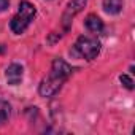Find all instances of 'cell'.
<instances>
[{
  "instance_id": "obj_1",
  "label": "cell",
  "mask_w": 135,
  "mask_h": 135,
  "mask_svg": "<svg viewBox=\"0 0 135 135\" xmlns=\"http://www.w3.org/2000/svg\"><path fill=\"white\" fill-rule=\"evenodd\" d=\"M70 75H72V67L64 59L56 57L51 64V70H49L48 76L43 78V81L38 86L40 95L41 97H52L54 94H57L60 91V88L64 86V83L69 80Z\"/></svg>"
},
{
  "instance_id": "obj_2",
  "label": "cell",
  "mask_w": 135,
  "mask_h": 135,
  "mask_svg": "<svg viewBox=\"0 0 135 135\" xmlns=\"http://www.w3.org/2000/svg\"><path fill=\"white\" fill-rule=\"evenodd\" d=\"M35 16H37V8L30 2H27V0H22L19 3L18 13L11 18V22H10V27H11L13 33H16V35L24 33Z\"/></svg>"
},
{
  "instance_id": "obj_3",
  "label": "cell",
  "mask_w": 135,
  "mask_h": 135,
  "mask_svg": "<svg viewBox=\"0 0 135 135\" xmlns=\"http://www.w3.org/2000/svg\"><path fill=\"white\" fill-rule=\"evenodd\" d=\"M75 52L86 60H94L100 52V41L95 37L81 35L75 43Z\"/></svg>"
},
{
  "instance_id": "obj_4",
  "label": "cell",
  "mask_w": 135,
  "mask_h": 135,
  "mask_svg": "<svg viewBox=\"0 0 135 135\" xmlns=\"http://www.w3.org/2000/svg\"><path fill=\"white\" fill-rule=\"evenodd\" d=\"M86 2H88V0H70V2H69V5H67L65 11L62 15V24H64L65 29H69L72 19L86 7Z\"/></svg>"
},
{
  "instance_id": "obj_5",
  "label": "cell",
  "mask_w": 135,
  "mask_h": 135,
  "mask_svg": "<svg viewBox=\"0 0 135 135\" xmlns=\"http://www.w3.org/2000/svg\"><path fill=\"white\" fill-rule=\"evenodd\" d=\"M5 76H7L8 84L18 86L22 81V67L19 64H11L7 69V72H5Z\"/></svg>"
},
{
  "instance_id": "obj_6",
  "label": "cell",
  "mask_w": 135,
  "mask_h": 135,
  "mask_svg": "<svg viewBox=\"0 0 135 135\" xmlns=\"http://www.w3.org/2000/svg\"><path fill=\"white\" fill-rule=\"evenodd\" d=\"M84 26L92 33H100L103 30V22H102V19L97 15H89L86 18V21H84Z\"/></svg>"
},
{
  "instance_id": "obj_7",
  "label": "cell",
  "mask_w": 135,
  "mask_h": 135,
  "mask_svg": "<svg viewBox=\"0 0 135 135\" xmlns=\"http://www.w3.org/2000/svg\"><path fill=\"white\" fill-rule=\"evenodd\" d=\"M103 10L108 15H118L122 10V0H103Z\"/></svg>"
},
{
  "instance_id": "obj_8",
  "label": "cell",
  "mask_w": 135,
  "mask_h": 135,
  "mask_svg": "<svg viewBox=\"0 0 135 135\" xmlns=\"http://www.w3.org/2000/svg\"><path fill=\"white\" fill-rule=\"evenodd\" d=\"M10 114H11V107H10V103H8L7 100H2V99H0V124L7 122L8 118H10Z\"/></svg>"
},
{
  "instance_id": "obj_9",
  "label": "cell",
  "mask_w": 135,
  "mask_h": 135,
  "mask_svg": "<svg viewBox=\"0 0 135 135\" xmlns=\"http://www.w3.org/2000/svg\"><path fill=\"white\" fill-rule=\"evenodd\" d=\"M119 81H121V83L129 89V91H132V89H133V81H132V78H130V76H127V75H121V76H119Z\"/></svg>"
},
{
  "instance_id": "obj_10",
  "label": "cell",
  "mask_w": 135,
  "mask_h": 135,
  "mask_svg": "<svg viewBox=\"0 0 135 135\" xmlns=\"http://www.w3.org/2000/svg\"><path fill=\"white\" fill-rule=\"evenodd\" d=\"M10 7V0H0V13L5 11Z\"/></svg>"
}]
</instances>
